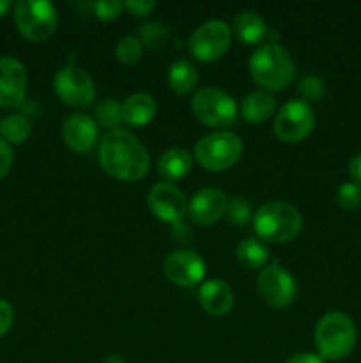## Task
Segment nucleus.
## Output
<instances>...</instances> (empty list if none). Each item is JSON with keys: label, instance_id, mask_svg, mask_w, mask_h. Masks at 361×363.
Here are the masks:
<instances>
[{"label": "nucleus", "instance_id": "1", "mask_svg": "<svg viewBox=\"0 0 361 363\" xmlns=\"http://www.w3.org/2000/svg\"><path fill=\"white\" fill-rule=\"evenodd\" d=\"M99 162L110 176L124 181L142 179L151 165L145 145L131 131L122 128L103 135L99 142Z\"/></svg>", "mask_w": 361, "mask_h": 363}, {"label": "nucleus", "instance_id": "2", "mask_svg": "<svg viewBox=\"0 0 361 363\" xmlns=\"http://www.w3.org/2000/svg\"><path fill=\"white\" fill-rule=\"evenodd\" d=\"M248 69L251 78L265 91L285 89L296 73V66L289 50L275 41L264 43L251 53Z\"/></svg>", "mask_w": 361, "mask_h": 363}, {"label": "nucleus", "instance_id": "3", "mask_svg": "<svg viewBox=\"0 0 361 363\" xmlns=\"http://www.w3.org/2000/svg\"><path fill=\"white\" fill-rule=\"evenodd\" d=\"M356 326L347 314L338 311L322 315L315 326V346L322 360H343L356 346Z\"/></svg>", "mask_w": 361, "mask_h": 363}, {"label": "nucleus", "instance_id": "4", "mask_svg": "<svg viewBox=\"0 0 361 363\" xmlns=\"http://www.w3.org/2000/svg\"><path fill=\"white\" fill-rule=\"evenodd\" d=\"M253 227L264 241L287 243L299 234L303 218L296 206L283 201H271L253 213Z\"/></svg>", "mask_w": 361, "mask_h": 363}, {"label": "nucleus", "instance_id": "5", "mask_svg": "<svg viewBox=\"0 0 361 363\" xmlns=\"http://www.w3.org/2000/svg\"><path fill=\"white\" fill-rule=\"evenodd\" d=\"M14 21L25 38L39 43L52 38L59 23V14L48 0H18L14 4Z\"/></svg>", "mask_w": 361, "mask_h": 363}, {"label": "nucleus", "instance_id": "6", "mask_svg": "<svg viewBox=\"0 0 361 363\" xmlns=\"http://www.w3.org/2000/svg\"><path fill=\"white\" fill-rule=\"evenodd\" d=\"M243 142L234 131L218 130L205 135L195 145V158L209 170H225L239 160Z\"/></svg>", "mask_w": 361, "mask_h": 363}, {"label": "nucleus", "instance_id": "7", "mask_svg": "<svg viewBox=\"0 0 361 363\" xmlns=\"http://www.w3.org/2000/svg\"><path fill=\"white\" fill-rule=\"evenodd\" d=\"M191 110L209 126H227L237 117L236 99L218 87H202L191 98Z\"/></svg>", "mask_w": 361, "mask_h": 363}, {"label": "nucleus", "instance_id": "8", "mask_svg": "<svg viewBox=\"0 0 361 363\" xmlns=\"http://www.w3.org/2000/svg\"><path fill=\"white\" fill-rule=\"evenodd\" d=\"M53 89L64 103L73 106L91 105L96 96L94 80L81 67L67 64L62 66L53 77Z\"/></svg>", "mask_w": 361, "mask_h": 363}, {"label": "nucleus", "instance_id": "9", "mask_svg": "<svg viewBox=\"0 0 361 363\" xmlns=\"http://www.w3.org/2000/svg\"><path fill=\"white\" fill-rule=\"evenodd\" d=\"M315 116L310 103L304 99H290L275 117V133L285 142L303 140L314 130Z\"/></svg>", "mask_w": 361, "mask_h": 363}, {"label": "nucleus", "instance_id": "10", "mask_svg": "<svg viewBox=\"0 0 361 363\" xmlns=\"http://www.w3.org/2000/svg\"><path fill=\"white\" fill-rule=\"evenodd\" d=\"M232 41V28L223 20H209L190 35V52L200 60H216Z\"/></svg>", "mask_w": 361, "mask_h": 363}, {"label": "nucleus", "instance_id": "11", "mask_svg": "<svg viewBox=\"0 0 361 363\" xmlns=\"http://www.w3.org/2000/svg\"><path fill=\"white\" fill-rule=\"evenodd\" d=\"M257 289L262 300L271 307H287L296 296V280L278 262L265 266L257 277Z\"/></svg>", "mask_w": 361, "mask_h": 363}, {"label": "nucleus", "instance_id": "12", "mask_svg": "<svg viewBox=\"0 0 361 363\" xmlns=\"http://www.w3.org/2000/svg\"><path fill=\"white\" fill-rule=\"evenodd\" d=\"M163 272L172 284L191 287L204 280L205 262L193 250H173L163 261Z\"/></svg>", "mask_w": 361, "mask_h": 363}, {"label": "nucleus", "instance_id": "13", "mask_svg": "<svg viewBox=\"0 0 361 363\" xmlns=\"http://www.w3.org/2000/svg\"><path fill=\"white\" fill-rule=\"evenodd\" d=\"M147 204L149 209L154 213L158 218L165 220V222H179L183 220L184 213L188 209V202L180 188L176 184L168 183V181H161V183L152 184L151 190L147 194Z\"/></svg>", "mask_w": 361, "mask_h": 363}, {"label": "nucleus", "instance_id": "14", "mask_svg": "<svg viewBox=\"0 0 361 363\" xmlns=\"http://www.w3.org/2000/svg\"><path fill=\"white\" fill-rule=\"evenodd\" d=\"M27 92V69L18 59L0 57V106H18Z\"/></svg>", "mask_w": 361, "mask_h": 363}, {"label": "nucleus", "instance_id": "15", "mask_svg": "<svg viewBox=\"0 0 361 363\" xmlns=\"http://www.w3.org/2000/svg\"><path fill=\"white\" fill-rule=\"evenodd\" d=\"M227 208H229V197L225 195V191L214 186L198 190L191 197L190 204H188L191 220L198 223V225H211V223H214L216 220L227 215Z\"/></svg>", "mask_w": 361, "mask_h": 363}, {"label": "nucleus", "instance_id": "16", "mask_svg": "<svg viewBox=\"0 0 361 363\" xmlns=\"http://www.w3.org/2000/svg\"><path fill=\"white\" fill-rule=\"evenodd\" d=\"M62 138L73 151L85 152L98 140V124L87 113H71L62 121Z\"/></svg>", "mask_w": 361, "mask_h": 363}, {"label": "nucleus", "instance_id": "17", "mask_svg": "<svg viewBox=\"0 0 361 363\" xmlns=\"http://www.w3.org/2000/svg\"><path fill=\"white\" fill-rule=\"evenodd\" d=\"M198 300L207 314L225 315L234 305V293L225 280L209 279L198 289Z\"/></svg>", "mask_w": 361, "mask_h": 363}, {"label": "nucleus", "instance_id": "18", "mask_svg": "<svg viewBox=\"0 0 361 363\" xmlns=\"http://www.w3.org/2000/svg\"><path fill=\"white\" fill-rule=\"evenodd\" d=\"M156 116V99L147 92H133L122 103V121L131 126L147 124Z\"/></svg>", "mask_w": 361, "mask_h": 363}, {"label": "nucleus", "instance_id": "19", "mask_svg": "<svg viewBox=\"0 0 361 363\" xmlns=\"http://www.w3.org/2000/svg\"><path fill=\"white\" fill-rule=\"evenodd\" d=\"M232 30L241 41L246 43V45H253V43L264 39V35L268 34V25L257 11L244 9L234 16Z\"/></svg>", "mask_w": 361, "mask_h": 363}, {"label": "nucleus", "instance_id": "20", "mask_svg": "<svg viewBox=\"0 0 361 363\" xmlns=\"http://www.w3.org/2000/svg\"><path fill=\"white\" fill-rule=\"evenodd\" d=\"M191 165H193V156L186 149L170 147L159 156L158 172L170 183V181H177L186 176L191 170Z\"/></svg>", "mask_w": 361, "mask_h": 363}, {"label": "nucleus", "instance_id": "21", "mask_svg": "<svg viewBox=\"0 0 361 363\" xmlns=\"http://www.w3.org/2000/svg\"><path fill=\"white\" fill-rule=\"evenodd\" d=\"M276 108V99L271 94V91L265 89H257V91L248 92L241 103V112H243L244 119L251 121V123H262L268 119Z\"/></svg>", "mask_w": 361, "mask_h": 363}, {"label": "nucleus", "instance_id": "22", "mask_svg": "<svg viewBox=\"0 0 361 363\" xmlns=\"http://www.w3.org/2000/svg\"><path fill=\"white\" fill-rule=\"evenodd\" d=\"M198 82V69L188 59H177L168 67V84L179 94L193 91Z\"/></svg>", "mask_w": 361, "mask_h": 363}, {"label": "nucleus", "instance_id": "23", "mask_svg": "<svg viewBox=\"0 0 361 363\" xmlns=\"http://www.w3.org/2000/svg\"><path fill=\"white\" fill-rule=\"evenodd\" d=\"M32 131V124L25 113H9L6 117H0V138L7 144H21L28 138Z\"/></svg>", "mask_w": 361, "mask_h": 363}, {"label": "nucleus", "instance_id": "24", "mask_svg": "<svg viewBox=\"0 0 361 363\" xmlns=\"http://www.w3.org/2000/svg\"><path fill=\"white\" fill-rule=\"evenodd\" d=\"M236 255L241 264H244L246 268H262L265 264V261L269 259V248L265 247V243L262 240L246 238V240H243L239 243Z\"/></svg>", "mask_w": 361, "mask_h": 363}, {"label": "nucleus", "instance_id": "25", "mask_svg": "<svg viewBox=\"0 0 361 363\" xmlns=\"http://www.w3.org/2000/svg\"><path fill=\"white\" fill-rule=\"evenodd\" d=\"M96 124L106 130H117L122 121V105L115 98H105L96 105Z\"/></svg>", "mask_w": 361, "mask_h": 363}, {"label": "nucleus", "instance_id": "26", "mask_svg": "<svg viewBox=\"0 0 361 363\" xmlns=\"http://www.w3.org/2000/svg\"><path fill=\"white\" fill-rule=\"evenodd\" d=\"M142 50H144V43L137 35H124L117 43V57L120 62L134 64L142 57Z\"/></svg>", "mask_w": 361, "mask_h": 363}, {"label": "nucleus", "instance_id": "27", "mask_svg": "<svg viewBox=\"0 0 361 363\" xmlns=\"http://www.w3.org/2000/svg\"><path fill=\"white\" fill-rule=\"evenodd\" d=\"M142 43L149 45L151 48H159L168 39V27L161 21H149L140 27Z\"/></svg>", "mask_w": 361, "mask_h": 363}, {"label": "nucleus", "instance_id": "28", "mask_svg": "<svg viewBox=\"0 0 361 363\" xmlns=\"http://www.w3.org/2000/svg\"><path fill=\"white\" fill-rule=\"evenodd\" d=\"M336 202H338L340 208L345 209V211H353V209L360 208L361 206V186L360 184L353 183V181H349V183H343L342 186L338 188V191H336Z\"/></svg>", "mask_w": 361, "mask_h": 363}, {"label": "nucleus", "instance_id": "29", "mask_svg": "<svg viewBox=\"0 0 361 363\" xmlns=\"http://www.w3.org/2000/svg\"><path fill=\"white\" fill-rule=\"evenodd\" d=\"M324 92H326L324 82H322L319 77H315V74H306V77L301 78L299 94L306 103L319 101V99H322Z\"/></svg>", "mask_w": 361, "mask_h": 363}, {"label": "nucleus", "instance_id": "30", "mask_svg": "<svg viewBox=\"0 0 361 363\" xmlns=\"http://www.w3.org/2000/svg\"><path fill=\"white\" fill-rule=\"evenodd\" d=\"M251 204L244 197H234L229 202V208H227V216L230 218V222L237 223V225H244L251 220Z\"/></svg>", "mask_w": 361, "mask_h": 363}, {"label": "nucleus", "instance_id": "31", "mask_svg": "<svg viewBox=\"0 0 361 363\" xmlns=\"http://www.w3.org/2000/svg\"><path fill=\"white\" fill-rule=\"evenodd\" d=\"M92 7H94L96 16H99L101 20H113L120 14L124 4L119 0H98L92 4Z\"/></svg>", "mask_w": 361, "mask_h": 363}, {"label": "nucleus", "instance_id": "32", "mask_svg": "<svg viewBox=\"0 0 361 363\" xmlns=\"http://www.w3.org/2000/svg\"><path fill=\"white\" fill-rule=\"evenodd\" d=\"M14 323V308L9 301L0 298V337L6 335Z\"/></svg>", "mask_w": 361, "mask_h": 363}, {"label": "nucleus", "instance_id": "33", "mask_svg": "<svg viewBox=\"0 0 361 363\" xmlns=\"http://www.w3.org/2000/svg\"><path fill=\"white\" fill-rule=\"evenodd\" d=\"M193 229H191L186 222L179 220V222L172 223V238L176 241H179V243H190V241L193 240Z\"/></svg>", "mask_w": 361, "mask_h": 363}, {"label": "nucleus", "instance_id": "34", "mask_svg": "<svg viewBox=\"0 0 361 363\" xmlns=\"http://www.w3.org/2000/svg\"><path fill=\"white\" fill-rule=\"evenodd\" d=\"M11 165H13V149L6 140L0 138V179L9 172Z\"/></svg>", "mask_w": 361, "mask_h": 363}, {"label": "nucleus", "instance_id": "35", "mask_svg": "<svg viewBox=\"0 0 361 363\" xmlns=\"http://www.w3.org/2000/svg\"><path fill=\"white\" fill-rule=\"evenodd\" d=\"M124 6H126L133 14H140V16H144V14L151 13V11L154 9L156 2L154 0H126Z\"/></svg>", "mask_w": 361, "mask_h": 363}, {"label": "nucleus", "instance_id": "36", "mask_svg": "<svg viewBox=\"0 0 361 363\" xmlns=\"http://www.w3.org/2000/svg\"><path fill=\"white\" fill-rule=\"evenodd\" d=\"M349 174L353 183L360 184L361 186V152H357L356 156H353L349 162Z\"/></svg>", "mask_w": 361, "mask_h": 363}, {"label": "nucleus", "instance_id": "37", "mask_svg": "<svg viewBox=\"0 0 361 363\" xmlns=\"http://www.w3.org/2000/svg\"><path fill=\"white\" fill-rule=\"evenodd\" d=\"M285 363H324V360L314 353H297L292 354Z\"/></svg>", "mask_w": 361, "mask_h": 363}, {"label": "nucleus", "instance_id": "38", "mask_svg": "<svg viewBox=\"0 0 361 363\" xmlns=\"http://www.w3.org/2000/svg\"><path fill=\"white\" fill-rule=\"evenodd\" d=\"M103 363H126V360H124L120 354H108V357L103 360Z\"/></svg>", "mask_w": 361, "mask_h": 363}, {"label": "nucleus", "instance_id": "39", "mask_svg": "<svg viewBox=\"0 0 361 363\" xmlns=\"http://www.w3.org/2000/svg\"><path fill=\"white\" fill-rule=\"evenodd\" d=\"M11 7V2L9 0H0V16H4V14L7 13V9Z\"/></svg>", "mask_w": 361, "mask_h": 363}]
</instances>
